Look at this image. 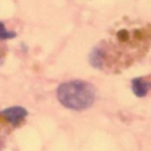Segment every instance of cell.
Segmentation results:
<instances>
[{
	"instance_id": "1",
	"label": "cell",
	"mask_w": 151,
	"mask_h": 151,
	"mask_svg": "<svg viewBox=\"0 0 151 151\" xmlns=\"http://www.w3.org/2000/svg\"><path fill=\"white\" fill-rule=\"evenodd\" d=\"M151 44L150 28H122L115 33V41L102 48L104 66L123 69L146 53Z\"/></svg>"
},
{
	"instance_id": "2",
	"label": "cell",
	"mask_w": 151,
	"mask_h": 151,
	"mask_svg": "<svg viewBox=\"0 0 151 151\" xmlns=\"http://www.w3.org/2000/svg\"><path fill=\"white\" fill-rule=\"evenodd\" d=\"M57 98L61 105L72 110H83L93 105L96 89L83 81H70L58 86Z\"/></svg>"
},
{
	"instance_id": "3",
	"label": "cell",
	"mask_w": 151,
	"mask_h": 151,
	"mask_svg": "<svg viewBox=\"0 0 151 151\" xmlns=\"http://www.w3.org/2000/svg\"><path fill=\"white\" fill-rule=\"evenodd\" d=\"M0 114H1L3 117L7 118V121H9V122L17 125V123L21 122V121H23V118L27 115V110L23 109V107L15 106V107H9V109L3 110Z\"/></svg>"
},
{
	"instance_id": "4",
	"label": "cell",
	"mask_w": 151,
	"mask_h": 151,
	"mask_svg": "<svg viewBox=\"0 0 151 151\" xmlns=\"http://www.w3.org/2000/svg\"><path fill=\"white\" fill-rule=\"evenodd\" d=\"M151 88V81L149 78H135L133 81V90L135 93V96L143 97L146 96L147 90Z\"/></svg>"
},
{
	"instance_id": "5",
	"label": "cell",
	"mask_w": 151,
	"mask_h": 151,
	"mask_svg": "<svg viewBox=\"0 0 151 151\" xmlns=\"http://www.w3.org/2000/svg\"><path fill=\"white\" fill-rule=\"evenodd\" d=\"M16 37V32L8 31L4 27V24L0 21V40H7V39H13Z\"/></svg>"
},
{
	"instance_id": "6",
	"label": "cell",
	"mask_w": 151,
	"mask_h": 151,
	"mask_svg": "<svg viewBox=\"0 0 151 151\" xmlns=\"http://www.w3.org/2000/svg\"><path fill=\"white\" fill-rule=\"evenodd\" d=\"M0 63H1V60H0Z\"/></svg>"
}]
</instances>
